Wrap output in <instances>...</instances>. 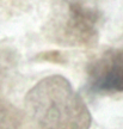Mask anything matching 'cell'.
<instances>
[{"mask_svg":"<svg viewBox=\"0 0 123 129\" xmlns=\"http://www.w3.org/2000/svg\"><path fill=\"white\" fill-rule=\"evenodd\" d=\"M22 116L9 102L0 98V129H20Z\"/></svg>","mask_w":123,"mask_h":129,"instance_id":"4","label":"cell"},{"mask_svg":"<svg viewBox=\"0 0 123 129\" xmlns=\"http://www.w3.org/2000/svg\"><path fill=\"white\" fill-rule=\"evenodd\" d=\"M25 111L37 129H90V110L62 75L40 80L26 93Z\"/></svg>","mask_w":123,"mask_h":129,"instance_id":"1","label":"cell"},{"mask_svg":"<svg viewBox=\"0 0 123 129\" xmlns=\"http://www.w3.org/2000/svg\"><path fill=\"white\" fill-rule=\"evenodd\" d=\"M87 86L93 93L123 92V46L108 49L88 63Z\"/></svg>","mask_w":123,"mask_h":129,"instance_id":"3","label":"cell"},{"mask_svg":"<svg viewBox=\"0 0 123 129\" xmlns=\"http://www.w3.org/2000/svg\"><path fill=\"white\" fill-rule=\"evenodd\" d=\"M56 17L60 37L69 44H91L97 37L98 11L85 0H64Z\"/></svg>","mask_w":123,"mask_h":129,"instance_id":"2","label":"cell"}]
</instances>
